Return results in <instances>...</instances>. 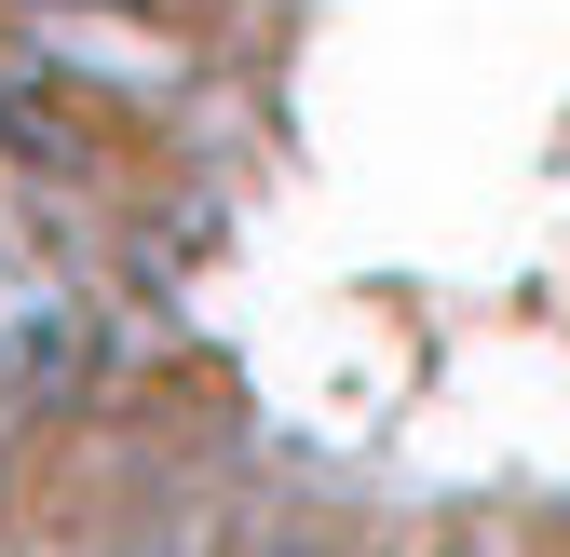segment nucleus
Wrapping results in <instances>:
<instances>
[{"mask_svg":"<svg viewBox=\"0 0 570 557\" xmlns=\"http://www.w3.org/2000/svg\"><path fill=\"white\" fill-rule=\"evenodd\" d=\"M0 368H14L28 394H68V381L96 368L82 300H55V286H0Z\"/></svg>","mask_w":570,"mask_h":557,"instance_id":"1","label":"nucleus"}]
</instances>
